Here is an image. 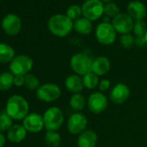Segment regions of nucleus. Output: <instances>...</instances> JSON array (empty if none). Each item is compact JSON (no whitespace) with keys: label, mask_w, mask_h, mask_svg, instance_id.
<instances>
[{"label":"nucleus","mask_w":147,"mask_h":147,"mask_svg":"<svg viewBox=\"0 0 147 147\" xmlns=\"http://www.w3.org/2000/svg\"><path fill=\"white\" fill-rule=\"evenodd\" d=\"M66 15L72 20L76 21L82 17V6H79L77 5H72L67 9Z\"/></svg>","instance_id":"obj_28"},{"label":"nucleus","mask_w":147,"mask_h":147,"mask_svg":"<svg viewBox=\"0 0 147 147\" xmlns=\"http://www.w3.org/2000/svg\"><path fill=\"white\" fill-rule=\"evenodd\" d=\"M15 56V50L11 45L0 42V63H10Z\"/></svg>","instance_id":"obj_22"},{"label":"nucleus","mask_w":147,"mask_h":147,"mask_svg":"<svg viewBox=\"0 0 147 147\" xmlns=\"http://www.w3.org/2000/svg\"><path fill=\"white\" fill-rule=\"evenodd\" d=\"M82 80H83L84 88H86L87 89H89V90L95 89L96 88H98L99 83H100L99 76H96L93 72L88 73L86 76H82Z\"/></svg>","instance_id":"obj_24"},{"label":"nucleus","mask_w":147,"mask_h":147,"mask_svg":"<svg viewBox=\"0 0 147 147\" xmlns=\"http://www.w3.org/2000/svg\"><path fill=\"white\" fill-rule=\"evenodd\" d=\"M119 42L122 48L125 49H130L131 48H132L133 45H135V38L130 33L121 35L119 38Z\"/></svg>","instance_id":"obj_30"},{"label":"nucleus","mask_w":147,"mask_h":147,"mask_svg":"<svg viewBox=\"0 0 147 147\" xmlns=\"http://www.w3.org/2000/svg\"><path fill=\"white\" fill-rule=\"evenodd\" d=\"M24 86L28 90H30V91L36 90V91L41 85H40V81L38 80V78L35 75H33V74L30 73L25 76Z\"/></svg>","instance_id":"obj_27"},{"label":"nucleus","mask_w":147,"mask_h":147,"mask_svg":"<svg viewBox=\"0 0 147 147\" xmlns=\"http://www.w3.org/2000/svg\"><path fill=\"white\" fill-rule=\"evenodd\" d=\"M13 125V119L5 111L0 113V132L8 131Z\"/></svg>","instance_id":"obj_26"},{"label":"nucleus","mask_w":147,"mask_h":147,"mask_svg":"<svg viewBox=\"0 0 147 147\" xmlns=\"http://www.w3.org/2000/svg\"><path fill=\"white\" fill-rule=\"evenodd\" d=\"M65 87L67 91L73 94H78L82 93L84 88L83 80L82 77L73 74V75L68 76L65 80Z\"/></svg>","instance_id":"obj_18"},{"label":"nucleus","mask_w":147,"mask_h":147,"mask_svg":"<svg viewBox=\"0 0 147 147\" xmlns=\"http://www.w3.org/2000/svg\"><path fill=\"white\" fill-rule=\"evenodd\" d=\"M131 92L129 88L122 82L117 83L111 90L109 98L114 104H122L125 102L130 97Z\"/></svg>","instance_id":"obj_14"},{"label":"nucleus","mask_w":147,"mask_h":147,"mask_svg":"<svg viewBox=\"0 0 147 147\" xmlns=\"http://www.w3.org/2000/svg\"><path fill=\"white\" fill-rule=\"evenodd\" d=\"M27 130L23 125L16 124L7 131V139L12 143H21L27 136Z\"/></svg>","instance_id":"obj_19"},{"label":"nucleus","mask_w":147,"mask_h":147,"mask_svg":"<svg viewBox=\"0 0 147 147\" xmlns=\"http://www.w3.org/2000/svg\"><path fill=\"white\" fill-rule=\"evenodd\" d=\"M69 106L76 113L82 112L87 106V100L82 93L73 94L69 100Z\"/></svg>","instance_id":"obj_21"},{"label":"nucleus","mask_w":147,"mask_h":147,"mask_svg":"<svg viewBox=\"0 0 147 147\" xmlns=\"http://www.w3.org/2000/svg\"><path fill=\"white\" fill-rule=\"evenodd\" d=\"M146 30H147V27L144 21H135L132 30L134 34L136 35V36H144Z\"/></svg>","instance_id":"obj_31"},{"label":"nucleus","mask_w":147,"mask_h":147,"mask_svg":"<svg viewBox=\"0 0 147 147\" xmlns=\"http://www.w3.org/2000/svg\"><path fill=\"white\" fill-rule=\"evenodd\" d=\"M112 25L116 32L121 35L129 34L134 25V20L127 13H119L112 19Z\"/></svg>","instance_id":"obj_11"},{"label":"nucleus","mask_w":147,"mask_h":147,"mask_svg":"<svg viewBox=\"0 0 147 147\" xmlns=\"http://www.w3.org/2000/svg\"><path fill=\"white\" fill-rule=\"evenodd\" d=\"M44 128L49 131H57L64 122V113L62 110L57 107H49L43 113Z\"/></svg>","instance_id":"obj_4"},{"label":"nucleus","mask_w":147,"mask_h":147,"mask_svg":"<svg viewBox=\"0 0 147 147\" xmlns=\"http://www.w3.org/2000/svg\"><path fill=\"white\" fill-rule=\"evenodd\" d=\"M135 45L138 47H144L146 45V42L144 39V36H136L135 37Z\"/></svg>","instance_id":"obj_34"},{"label":"nucleus","mask_w":147,"mask_h":147,"mask_svg":"<svg viewBox=\"0 0 147 147\" xmlns=\"http://www.w3.org/2000/svg\"><path fill=\"white\" fill-rule=\"evenodd\" d=\"M107 98L101 92L92 93L87 100V106L88 110L94 114H100L103 113L107 109Z\"/></svg>","instance_id":"obj_9"},{"label":"nucleus","mask_w":147,"mask_h":147,"mask_svg":"<svg viewBox=\"0 0 147 147\" xmlns=\"http://www.w3.org/2000/svg\"><path fill=\"white\" fill-rule=\"evenodd\" d=\"M120 12H119V6L113 3V2H111V3H108V4H106L105 5V9H104V15H106L107 18H115L117 15H119Z\"/></svg>","instance_id":"obj_29"},{"label":"nucleus","mask_w":147,"mask_h":147,"mask_svg":"<svg viewBox=\"0 0 147 147\" xmlns=\"http://www.w3.org/2000/svg\"><path fill=\"white\" fill-rule=\"evenodd\" d=\"M95 37L100 44L109 46L116 41L117 32L111 23L102 22L96 26Z\"/></svg>","instance_id":"obj_6"},{"label":"nucleus","mask_w":147,"mask_h":147,"mask_svg":"<svg viewBox=\"0 0 147 147\" xmlns=\"http://www.w3.org/2000/svg\"><path fill=\"white\" fill-rule=\"evenodd\" d=\"M94 59L86 53H76L70 59V67L76 75L84 76L92 72Z\"/></svg>","instance_id":"obj_3"},{"label":"nucleus","mask_w":147,"mask_h":147,"mask_svg":"<svg viewBox=\"0 0 147 147\" xmlns=\"http://www.w3.org/2000/svg\"><path fill=\"white\" fill-rule=\"evenodd\" d=\"M14 86V76L9 72L0 74V91H7Z\"/></svg>","instance_id":"obj_23"},{"label":"nucleus","mask_w":147,"mask_h":147,"mask_svg":"<svg viewBox=\"0 0 147 147\" xmlns=\"http://www.w3.org/2000/svg\"><path fill=\"white\" fill-rule=\"evenodd\" d=\"M111 88V82L107 79H102L100 81V83H99V86H98V88L100 90V92L103 93V92H106L107 90H109Z\"/></svg>","instance_id":"obj_32"},{"label":"nucleus","mask_w":147,"mask_h":147,"mask_svg":"<svg viewBox=\"0 0 147 147\" xmlns=\"http://www.w3.org/2000/svg\"><path fill=\"white\" fill-rule=\"evenodd\" d=\"M144 39H145L146 45H147V30H146V32H145V34H144Z\"/></svg>","instance_id":"obj_37"},{"label":"nucleus","mask_w":147,"mask_h":147,"mask_svg":"<svg viewBox=\"0 0 147 147\" xmlns=\"http://www.w3.org/2000/svg\"><path fill=\"white\" fill-rule=\"evenodd\" d=\"M88 119L81 112L74 113L73 114H71L67 122V131L74 135H80L82 132L86 131Z\"/></svg>","instance_id":"obj_10"},{"label":"nucleus","mask_w":147,"mask_h":147,"mask_svg":"<svg viewBox=\"0 0 147 147\" xmlns=\"http://www.w3.org/2000/svg\"><path fill=\"white\" fill-rule=\"evenodd\" d=\"M48 29L52 35L57 37H66L74 30V21L67 15L55 14L49 19Z\"/></svg>","instance_id":"obj_2"},{"label":"nucleus","mask_w":147,"mask_h":147,"mask_svg":"<svg viewBox=\"0 0 147 147\" xmlns=\"http://www.w3.org/2000/svg\"><path fill=\"white\" fill-rule=\"evenodd\" d=\"M127 14L134 21H143L146 17L147 10L144 3L138 0H133L127 5Z\"/></svg>","instance_id":"obj_15"},{"label":"nucleus","mask_w":147,"mask_h":147,"mask_svg":"<svg viewBox=\"0 0 147 147\" xmlns=\"http://www.w3.org/2000/svg\"><path fill=\"white\" fill-rule=\"evenodd\" d=\"M82 17L94 22L104 15L105 5L100 0H86L82 5Z\"/></svg>","instance_id":"obj_8"},{"label":"nucleus","mask_w":147,"mask_h":147,"mask_svg":"<svg viewBox=\"0 0 147 147\" xmlns=\"http://www.w3.org/2000/svg\"><path fill=\"white\" fill-rule=\"evenodd\" d=\"M34 61L27 55H18L9 63L10 72L13 76H26L32 70Z\"/></svg>","instance_id":"obj_5"},{"label":"nucleus","mask_w":147,"mask_h":147,"mask_svg":"<svg viewBox=\"0 0 147 147\" xmlns=\"http://www.w3.org/2000/svg\"><path fill=\"white\" fill-rule=\"evenodd\" d=\"M61 95V88L55 83H44L41 85L36 91V98L46 103H50L57 100Z\"/></svg>","instance_id":"obj_7"},{"label":"nucleus","mask_w":147,"mask_h":147,"mask_svg":"<svg viewBox=\"0 0 147 147\" xmlns=\"http://www.w3.org/2000/svg\"><path fill=\"white\" fill-rule=\"evenodd\" d=\"M45 142L50 147H59L61 142V135L57 131H49L45 134Z\"/></svg>","instance_id":"obj_25"},{"label":"nucleus","mask_w":147,"mask_h":147,"mask_svg":"<svg viewBox=\"0 0 147 147\" xmlns=\"http://www.w3.org/2000/svg\"><path fill=\"white\" fill-rule=\"evenodd\" d=\"M2 29L9 36H17L22 30V21L15 14H8L2 20Z\"/></svg>","instance_id":"obj_12"},{"label":"nucleus","mask_w":147,"mask_h":147,"mask_svg":"<svg viewBox=\"0 0 147 147\" xmlns=\"http://www.w3.org/2000/svg\"><path fill=\"white\" fill-rule=\"evenodd\" d=\"M0 1H1V0H0Z\"/></svg>","instance_id":"obj_38"},{"label":"nucleus","mask_w":147,"mask_h":147,"mask_svg":"<svg viewBox=\"0 0 147 147\" xmlns=\"http://www.w3.org/2000/svg\"><path fill=\"white\" fill-rule=\"evenodd\" d=\"M98 143V136L93 130H86L77 138L78 147H95Z\"/></svg>","instance_id":"obj_17"},{"label":"nucleus","mask_w":147,"mask_h":147,"mask_svg":"<svg viewBox=\"0 0 147 147\" xmlns=\"http://www.w3.org/2000/svg\"><path fill=\"white\" fill-rule=\"evenodd\" d=\"M23 125L27 131L37 133L44 128L43 117L37 113H30L24 119Z\"/></svg>","instance_id":"obj_13"},{"label":"nucleus","mask_w":147,"mask_h":147,"mask_svg":"<svg viewBox=\"0 0 147 147\" xmlns=\"http://www.w3.org/2000/svg\"><path fill=\"white\" fill-rule=\"evenodd\" d=\"M111 68V62L106 56H99L94 59L92 65V72L98 76H105Z\"/></svg>","instance_id":"obj_16"},{"label":"nucleus","mask_w":147,"mask_h":147,"mask_svg":"<svg viewBox=\"0 0 147 147\" xmlns=\"http://www.w3.org/2000/svg\"><path fill=\"white\" fill-rule=\"evenodd\" d=\"M5 111L12 119L24 120V119L30 113V106L24 96L14 94L8 99Z\"/></svg>","instance_id":"obj_1"},{"label":"nucleus","mask_w":147,"mask_h":147,"mask_svg":"<svg viewBox=\"0 0 147 147\" xmlns=\"http://www.w3.org/2000/svg\"><path fill=\"white\" fill-rule=\"evenodd\" d=\"M25 76H14V86L17 88H21L24 86Z\"/></svg>","instance_id":"obj_33"},{"label":"nucleus","mask_w":147,"mask_h":147,"mask_svg":"<svg viewBox=\"0 0 147 147\" xmlns=\"http://www.w3.org/2000/svg\"><path fill=\"white\" fill-rule=\"evenodd\" d=\"M100 1H102L104 4L106 3V4H108V3H111L112 1H113V0H100Z\"/></svg>","instance_id":"obj_36"},{"label":"nucleus","mask_w":147,"mask_h":147,"mask_svg":"<svg viewBox=\"0 0 147 147\" xmlns=\"http://www.w3.org/2000/svg\"><path fill=\"white\" fill-rule=\"evenodd\" d=\"M74 30L80 35L88 36L93 30L92 22L84 17H82L79 19L74 21Z\"/></svg>","instance_id":"obj_20"},{"label":"nucleus","mask_w":147,"mask_h":147,"mask_svg":"<svg viewBox=\"0 0 147 147\" xmlns=\"http://www.w3.org/2000/svg\"><path fill=\"white\" fill-rule=\"evenodd\" d=\"M6 143V138L3 132H0V147H4Z\"/></svg>","instance_id":"obj_35"}]
</instances>
